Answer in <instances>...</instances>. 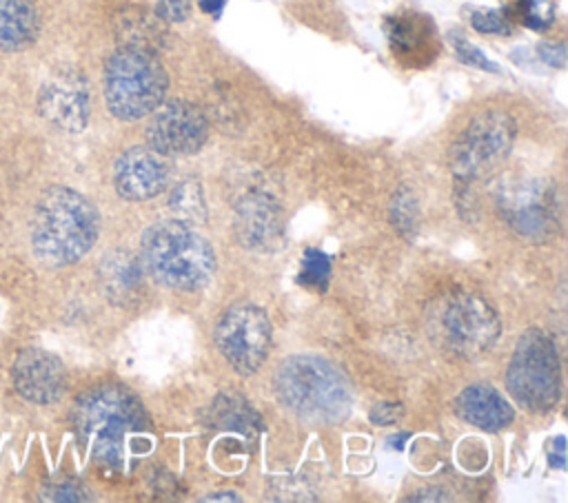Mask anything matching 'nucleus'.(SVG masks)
I'll return each instance as SVG.
<instances>
[{
    "instance_id": "f257e3e1",
    "label": "nucleus",
    "mask_w": 568,
    "mask_h": 503,
    "mask_svg": "<svg viewBox=\"0 0 568 503\" xmlns=\"http://www.w3.org/2000/svg\"><path fill=\"white\" fill-rule=\"evenodd\" d=\"M71 421L80 445L106 470L129 472L153 450L151 419L142 401L124 386L104 383L82 392Z\"/></svg>"
},
{
    "instance_id": "f03ea898",
    "label": "nucleus",
    "mask_w": 568,
    "mask_h": 503,
    "mask_svg": "<svg viewBox=\"0 0 568 503\" xmlns=\"http://www.w3.org/2000/svg\"><path fill=\"white\" fill-rule=\"evenodd\" d=\"M100 235L95 204L75 188H47L33 211L31 248L38 261L51 268L80 261Z\"/></svg>"
},
{
    "instance_id": "7ed1b4c3",
    "label": "nucleus",
    "mask_w": 568,
    "mask_h": 503,
    "mask_svg": "<svg viewBox=\"0 0 568 503\" xmlns=\"http://www.w3.org/2000/svg\"><path fill=\"white\" fill-rule=\"evenodd\" d=\"M277 401L311 425H333L348 417L353 390L344 372L317 355L286 357L273 377Z\"/></svg>"
},
{
    "instance_id": "20e7f679",
    "label": "nucleus",
    "mask_w": 568,
    "mask_h": 503,
    "mask_svg": "<svg viewBox=\"0 0 568 503\" xmlns=\"http://www.w3.org/2000/svg\"><path fill=\"white\" fill-rule=\"evenodd\" d=\"M140 261L158 284L173 290H200L215 275V250L180 219L160 222L144 230Z\"/></svg>"
},
{
    "instance_id": "39448f33",
    "label": "nucleus",
    "mask_w": 568,
    "mask_h": 503,
    "mask_svg": "<svg viewBox=\"0 0 568 503\" xmlns=\"http://www.w3.org/2000/svg\"><path fill=\"white\" fill-rule=\"evenodd\" d=\"M166 89V69L151 51L120 47L104 64V100L118 120L146 117L164 102Z\"/></svg>"
},
{
    "instance_id": "423d86ee",
    "label": "nucleus",
    "mask_w": 568,
    "mask_h": 503,
    "mask_svg": "<svg viewBox=\"0 0 568 503\" xmlns=\"http://www.w3.org/2000/svg\"><path fill=\"white\" fill-rule=\"evenodd\" d=\"M428 324L435 341L448 352L475 359L490 350L501 332L497 310L470 292H455L430 306Z\"/></svg>"
},
{
    "instance_id": "0eeeda50",
    "label": "nucleus",
    "mask_w": 568,
    "mask_h": 503,
    "mask_svg": "<svg viewBox=\"0 0 568 503\" xmlns=\"http://www.w3.org/2000/svg\"><path fill=\"white\" fill-rule=\"evenodd\" d=\"M506 386L513 399L530 412H548L561 394V366L552 339L526 330L508 361Z\"/></svg>"
},
{
    "instance_id": "6e6552de",
    "label": "nucleus",
    "mask_w": 568,
    "mask_h": 503,
    "mask_svg": "<svg viewBox=\"0 0 568 503\" xmlns=\"http://www.w3.org/2000/svg\"><path fill=\"white\" fill-rule=\"evenodd\" d=\"M517 137V124L510 113L488 109L477 113L450 146V171L457 182L475 184L495 173L508 157Z\"/></svg>"
},
{
    "instance_id": "1a4fd4ad",
    "label": "nucleus",
    "mask_w": 568,
    "mask_h": 503,
    "mask_svg": "<svg viewBox=\"0 0 568 503\" xmlns=\"http://www.w3.org/2000/svg\"><path fill=\"white\" fill-rule=\"evenodd\" d=\"M497 208L506 224L530 242H548L561 228V204L544 179H513L499 186Z\"/></svg>"
},
{
    "instance_id": "9d476101",
    "label": "nucleus",
    "mask_w": 568,
    "mask_h": 503,
    "mask_svg": "<svg viewBox=\"0 0 568 503\" xmlns=\"http://www.w3.org/2000/svg\"><path fill=\"white\" fill-rule=\"evenodd\" d=\"M271 319L255 304H235L215 326V343L237 374H253L266 361L271 348Z\"/></svg>"
},
{
    "instance_id": "9b49d317",
    "label": "nucleus",
    "mask_w": 568,
    "mask_h": 503,
    "mask_svg": "<svg viewBox=\"0 0 568 503\" xmlns=\"http://www.w3.org/2000/svg\"><path fill=\"white\" fill-rule=\"evenodd\" d=\"M146 140L153 151L164 157L193 155L197 153L209 137V122L204 113L184 100L162 102L155 111L149 113Z\"/></svg>"
},
{
    "instance_id": "f8f14e48",
    "label": "nucleus",
    "mask_w": 568,
    "mask_h": 503,
    "mask_svg": "<svg viewBox=\"0 0 568 503\" xmlns=\"http://www.w3.org/2000/svg\"><path fill=\"white\" fill-rule=\"evenodd\" d=\"M38 111L51 126L64 133L82 131L91 113L87 78L73 69L55 71L38 91Z\"/></svg>"
},
{
    "instance_id": "ddd939ff",
    "label": "nucleus",
    "mask_w": 568,
    "mask_h": 503,
    "mask_svg": "<svg viewBox=\"0 0 568 503\" xmlns=\"http://www.w3.org/2000/svg\"><path fill=\"white\" fill-rule=\"evenodd\" d=\"M16 392L38 406L55 403L67 390V372L62 361L42 348H24L11 366Z\"/></svg>"
},
{
    "instance_id": "4468645a",
    "label": "nucleus",
    "mask_w": 568,
    "mask_h": 503,
    "mask_svg": "<svg viewBox=\"0 0 568 503\" xmlns=\"http://www.w3.org/2000/svg\"><path fill=\"white\" fill-rule=\"evenodd\" d=\"M169 179L164 155L151 146H131L113 164V186L129 202H144L160 195Z\"/></svg>"
},
{
    "instance_id": "2eb2a0df",
    "label": "nucleus",
    "mask_w": 568,
    "mask_h": 503,
    "mask_svg": "<svg viewBox=\"0 0 568 503\" xmlns=\"http://www.w3.org/2000/svg\"><path fill=\"white\" fill-rule=\"evenodd\" d=\"M280 206L273 197L253 193L244 197L235 213V233L246 248L266 250L280 239Z\"/></svg>"
},
{
    "instance_id": "dca6fc26",
    "label": "nucleus",
    "mask_w": 568,
    "mask_h": 503,
    "mask_svg": "<svg viewBox=\"0 0 568 503\" xmlns=\"http://www.w3.org/2000/svg\"><path fill=\"white\" fill-rule=\"evenodd\" d=\"M455 410L466 423L486 432H499L515 419L513 406L488 383H473L462 390Z\"/></svg>"
},
{
    "instance_id": "f3484780",
    "label": "nucleus",
    "mask_w": 568,
    "mask_h": 503,
    "mask_svg": "<svg viewBox=\"0 0 568 503\" xmlns=\"http://www.w3.org/2000/svg\"><path fill=\"white\" fill-rule=\"evenodd\" d=\"M100 286L109 301L124 306L142 286V264L126 250H113L102 257L98 268Z\"/></svg>"
},
{
    "instance_id": "a211bd4d",
    "label": "nucleus",
    "mask_w": 568,
    "mask_h": 503,
    "mask_svg": "<svg viewBox=\"0 0 568 503\" xmlns=\"http://www.w3.org/2000/svg\"><path fill=\"white\" fill-rule=\"evenodd\" d=\"M38 33L40 16L31 0H0V51H22Z\"/></svg>"
},
{
    "instance_id": "6ab92c4d",
    "label": "nucleus",
    "mask_w": 568,
    "mask_h": 503,
    "mask_svg": "<svg viewBox=\"0 0 568 503\" xmlns=\"http://www.w3.org/2000/svg\"><path fill=\"white\" fill-rule=\"evenodd\" d=\"M115 35L122 47L144 49L151 53H158L166 38L162 20L155 13H146L144 9L120 11L115 16Z\"/></svg>"
},
{
    "instance_id": "aec40b11",
    "label": "nucleus",
    "mask_w": 568,
    "mask_h": 503,
    "mask_svg": "<svg viewBox=\"0 0 568 503\" xmlns=\"http://www.w3.org/2000/svg\"><path fill=\"white\" fill-rule=\"evenodd\" d=\"M213 428H220L224 432H235L246 439H255L260 432V417L237 394H220L211 406V419Z\"/></svg>"
},
{
    "instance_id": "412c9836",
    "label": "nucleus",
    "mask_w": 568,
    "mask_h": 503,
    "mask_svg": "<svg viewBox=\"0 0 568 503\" xmlns=\"http://www.w3.org/2000/svg\"><path fill=\"white\" fill-rule=\"evenodd\" d=\"M171 211L175 213V219L184 222V224H197L204 222L206 217V204L202 197V191L195 182H182L169 199Z\"/></svg>"
},
{
    "instance_id": "4be33fe9",
    "label": "nucleus",
    "mask_w": 568,
    "mask_h": 503,
    "mask_svg": "<svg viewBox=\"0 0 568 503\" xmlns=\"http://www.w3.org/2000/svg\"><path fill=\"white\" fill-rule=\"evenodd\" d=\"M390 219L404 237H413V233L417 230V219H419L417 199L408 188H399L395 193L390 202Z\"/></svg>"
},
{
    "instance_id": "5701e85b",
    "label": "nucleus",
    "mask_w": 568,
    "mask_h": 503,
    "mask_svg": "<svg viewBox=\"0 0 568 503\" xmlns=\"http://www.w3.org/2000/svg\"><path fill=\"white\" fill-rule=\"evenodd\" d=\"M328 279H331V261H328V257L322 250H317V248H308L304 253V259H302L300 281L304 286H313L317 290H324L328 286Z\"/></svg>"
},
{
    "instance_id": "b1692460",
    "label": "nucleus",
    "mask_w": 568,
    "mask_h": 503,
    "mask_svg": "<svg viewBox=\"0 0 568 503\" xmlns=\"http://www.w3.org/2000/svg\"><path fill=\"white\" fill-rule=\"evenodd\" d=\"M450 42H453V49H455L457 58H459L464 64L475 66V69H481V71H488V73H497V71H499V66H497L481 49H477L475 44H470L466 38L453 35Z\"/></svg>"
},
{
    "instance_id": "393cba45",
    "label": "nucleus",
    "mask_w": 568,
    "mask_h": 503,
    "mask_svg": "<svg viewBox=\"0 0 568 503\" xmlns=\"http://www.w3.org/2000/svg\"><path fill=\"white\" fill-rule=\"evenodd\" d=\"M470 24L475 31L479 33H488V35H508L510 33V22L501 11H493V9H479L470 16Z\"/></svg>"
},
{
    "instance_id": "a878e982",
    "label": "nucleus",
    "mask_w": 568,
    "mask_h": 503,
    "mask_svg": "<svg viewBox=\"0 0 568 503\" xmlns=\"http://www.w3.org/2000/svg\"><path fill=\"white\" fill-rule=\"evenodd\" d=\"M386 33H388V42L399 51H408L417 42L415 24L410 20H404V18H397V16L386 20Z\"/></svg>"
},
{
    "instance_id": "bb28decb",
    "label": "nucleus",
    "mask_w": 568,
    "mask_h": 503,
    "mask_svg": "<svg viewBox=\"0 0 568 503\" xmlns=\"http://www.w3.org/2000/svg\"><path fill=\"white\" fill-rule=\"evenodd\" d=\"M42 499L49 501H84V487L73 479H55L42 487Z\"/></svg>"
},
{
    "instance_id": "cd10ccee",
    "label": "nucleus",
    "mask_w": 568,
    "mask_h": 503,
    "mask_svg": "<svg viewBox=\"0 0 568 503\" xmlns=\"http://www.w3.org/2000/svg\"><path fill=\"white\" fill-rule=\"evenodd\" d=\"M191 13V0H158L155 2V16L162 22L175 24V22H184Z\"/></svg>"
},
{
    "instance_id": "c85d7f7f",
    "label": "nucleus",
    "mask_w": 568,
    "mask_h": 503,
    "mask_svg": "<svg viewBox=\"0 0 568 503\" xmlns=\"http://www.w3.org/2000/svg\"><path fill=\"white\" fill-rule=\"evenodd\" d=\"M521 16H524V24L535 31H544L552 22V13L539 0H526Z\"/></svg>"
},
{
    "instance_id": "c756f323",
    "label": "nucleus",
    "mask_w": 568,
    "mask_h": 503,
    "mask_svg": "<svg viewBox=\"0 0 568 503\" xmlns=\"http://www.w3.org/2000/svg\"><path fill=\"white\" fill-rule=\"evenodd\" d=\"M402 412L404 408L397 401H382L371 410L368 417L375 425H388V423H395L402 417Z\"/></svg>"
},
{
    "instance_id": "7c9ffc66",
    "label": "nucleus",
    "mask_w": 568,
    "mask_h": 503,
    "mask_svg": "<svg viewBox=\"0 0 568 503\" xmlns=\"http://www.w3.org/2000/svg\"><path fill=\"white\" fill-rule=\"evenodd\" d=\"M537 53H539L541 62L548 66L564 69V64H566V47L561 42H544V44H539Z\"/></svg>"
},
{
    "instance_id": "2f4dec72",
    "label": "nucleus",
    "mask_w": 568,
    "mask_h": 503,
    "mask_svg": "<svg viewBox=\"0 0 568 503\" xmlns=\"http://www.w3.org/2000/svg\"><path fill=\"white\" fill-rule=\"evenodd\" d=\"M548 463H550L552 468H566V450H564V439H561V437H557V441H555V452H550Z\"/></svg>"
},
{
    "instance_id": "473e14b6",
    "label": "nucleus",
    "mask_w": 568,
    "mask_h": 503,
    "mask_svg": "<svg viewBox=\"0 0 568 503\" xmlns=\"http://www.w3.org/2000/svg\"><path fill=\"white\" fill-rule=\"evenodd\" d=\"M226 7V0H200V9L213 18H220Z\"/></svg>"
},
{
    "instance_id": "72a5a7b5",
    "label": "nucleus",
    "mask_w": 568,
    "mask_h": 503,
    "mask_svg": "<svg viewBox=\"0 0 568 503\" xmlns=\"http://www.w3.org/2000/svg\"><path fill=\"white\" fill-rule=\"evenodd\" d=\"M202 501H242V496L235 494L233 490H222V492H213V494L204 496Z\"/></svg>"
},
{
    "instance_id": "f704fd0d",
    "label": "nucleus",
    "mask_w": 568,
    "mask_h": 503,
    "mask_svg": "<svg viewBox=\"0 0 568 503\" xmlns=\"http://www.w3.org/2000/svg\"><path fill=\"white\" fill-rule=\"evenodd\" d=\"M422 494H413L410 501H444L448 499L446 494H433V490H419Z\"/></svg>"
},
{
    "instance_id": "c9c22d12",
    "label": "nucleus",
    "mask_w": 568,
    "mask_h": 503,
    "mask_svg": "<svg viewBox=\"0 0 568 503\" xmlns=\"http://www.w3.org/2000/svg\"><path fill=\"white\" fill-rule=\"evenodd\" d=\"M395 441H393V445L397 448V450H402V443H404V439H406V434H397V437H393Z\"/></svg>"
}]
</instances>
